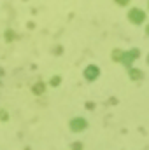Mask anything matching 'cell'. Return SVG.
I'll list each match as a JSON object with an SVG mask.
<instances>
[{
    "mask_svg": "<svg viewBox=\"0 0 149 150\" xmlns=\"http://www.w3.org/2000/svg\"><path fill=\"white\" fill-rule=\"evenodd\" d=\"M70 127H72V131H82L86 127V120L84 119H74L70 122Z\"/></svg>",
    "mask_w": 149,
    "mask_h": 150,
    "instance_id": "cell-1",
    "label": "cell"
},
{
    "mask_svg": "<svg viewBox=\"0 0 149 150\" xmlns=\"http://www.w3.org/2000/svg\"><path fill=\"white\" fill-rule=\"evenodd\" d=\"M130 18H132L133 23H140V21L144 19V14H142L140 11H132V12H130Z\"/></svg>",
    "mask_w": 149,
    "mask_h": 150,
    "instance_id": "cell-2",
    "label": "cell"
},
{
    "mask_svg": "<svg viewBox=\"0 0 149 150\" xmlns=\"http://www.w3.org/2000/svg\"><path fill=\"white\" fill-rule=\"evenodd\" d=\"M86 77H88V79H95V77H97V74H98V70H97V68H93V67H90V68H88V70H86Z\"/></svg>",
    "mask_w": 149,
    "mask_h": 150,
    "instance_id": "cell-3",
    "label": "cell"
},
{
    "mask_svg": "<svg viewBox=\"0 0 149 150\" xmlns=\"http://www.w3.org/2000/svg\"><path fill=\"white\" fill-rule=\"evenodd\" d=\"M0 119H2V120H5V119H7V113L4 112V110H0Z\"/></svg>",
    "mask_w": 149,
    "mask_h": 150,
    "instance_id": "cell-4",
    "label": "cell"
}]
</instances>
